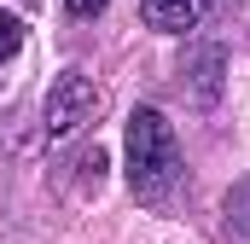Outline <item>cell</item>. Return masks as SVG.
<instances>
[{"instance_id": "2", "label": "cell", "mask_w": 250, "mask_h": 244, "mask_svg": "<svg viewBox=\"0 0 250 244\" xmlns=\"http://www.w3.org/2000/svg\"><path fill=\"white\" fill-rule=\"evenodd\" d=\"M99 105H105V93H99L82 70H64L59 81L47 87V105H41V128H47V140H53V145L70 140L76 128H87V122L99 117Z\"/></svg>"}, {"instance_id": "5", "label": "cell", "mask_w": 250, "mask_h": 244, "mask_svg": "<svg viewBox=\"0 0 250 244\" xmlns=\"http://www.w3.org/2000/svg\"><path fill=\"white\" fill-rule=\"evenodd\" d=\"M70 6V18H99L105 12V0H64Z\"/></svg>"}, {"instance_id": "3", "label": "cell", "mask_w": 250, "mask_h": 244, "mask_svg": "<svg viewBox=\"0 0 250 244\" xmlns=\"http://www.w3.org/2000/svg\"><path fill=\"white\" fill-rule=\"evenodd\" d=\"M146 23L163 29V35H187L198 23H209L215 12H227V0H140Z\"/></svg>"}, {"instance_id": "1", "label": "cell", "mask_w": 250, "mask_h": 244, "mask_svg": "<svg viewBox=\"0 0 250 244\" xmlns=\"http://www.w3.org/2000/svg\"><path fill=\"white\" fill-rule=\"evenodd\" d=\"M128 186L140 203H169L181 186V140L175 122L151 105H140L128 117Z\"/></svg>"}, {"instance_id": "4", "label": "cell", "mask_w": 250, "mask_h": 244, "mask_svg": "<svg viewBox=\"0 0 250 244\" xmlns=\"http://www.w3.org/2000/svg\"><path fill=\"white\" fill-rule=\"evenodd\" d=\"M18 41H23L18 18H12V12H0V59H12V53H18Z\"/></svg>"}]
</instances>
